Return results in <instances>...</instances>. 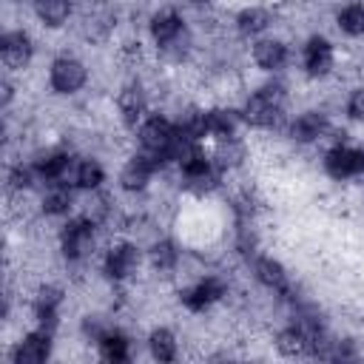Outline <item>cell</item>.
Wrapping results in <instances>:
<instances>
[{
	"instance_id": "1",
	"label": "cell",
	"mask_w": 364,
	"mask_h": 364,
	"mask_svg": "<svg viewBox=\"0 0 364 364\" xmlns=\"http://www.w3.org/2000/svg\"><path fill=\"white\" fill-rule=\"evenodd\" d=\"M279 105H282V88L276 85H267L262 91H256L247 105H245V119L250 125H273L276 114H279Z\"/></svg>"
},
{
	"instance_id": "2",
	"label": "cell",
	"mask_w": 364,
	"mask_h": 364,
	"mask_svg": "<svg viewBox=\"0 0 364 364\" xmlns=\"http://www.w3.org/2000/svg\"><path fill=\"white\" fill-rule=\"evenodd\" d=\"M82 82H85V68H82L80 60H71V57L54 60V65H51V85H54L60 94H71V91H77Z\"/></svg>"
},
{
	"instance_id": "3",
	"label": "cell",
	"mask_w": 364,
	"mask_h": 364,
	"mask_svg": "<svg viewBox=\"0 0 364 364\" xmlns=\"http://www.w3.org/2000/svg\"><path fill=\"white\" fill-rule=\"evenodd\" d=\"M327 171L333 176H353V173H361L364 168V151H353L347 145H336L330 154H327Z\"/></svg>"
},
{
	"instance_id": "4",
	"label": "cell",
	"mask_w": 364,
	"mask_h": 364,
	"mask_svg": "<svg viewBox=\"0 0 364 364\" xmlns=\"http://www.w3.org/2000/svg\"><path fill=\"white\" fill-rule=\"evenodd\" d=\"M173 136H176V128L162 117H151L142 125V145L148 151H159L162 156H165V148L173 142Z\"/></svg>"
},
{
	"instance_id": "5",
	"label": "cell",
	"mask_w": 364,
	"mask_h": 364,
	"mask_svg": "<svg viewBox=\"0 0 364 364\" xmlns=\"http://www.w3.org/2000/svg\"><path fill=\"white\" fill-rule=\"evenodd\" d=\"M88 247H91V225L85 219H77V222L65 225V230H63V253L68 259H80Z\"/></svg>"
},
{
	"instance_id": "6",
	"label": "cell",
	"mask_w": 364,
	"mask_h": 364,
	"mask_svg": "<svg viewBox=\"0 0 364 364\" xmlns=\"http://www.w3.org/2000/svg\"><path fill=\"white\" fill-rule=\"evenodd\" d=\"M48 353H51V338H48L46 330H40V333H31V336H26L20 341V347L14 350V361H20V364H37V361H46Z\"/></svg>"
},
{
	"instance_id": "7",
	"label": "cell",
	"mask_w": 364,
	"mask_h": 364,
	"mask_svg": "<svg viewBox=\"0 0 364 364\" xmlns=\"http://www.w3.org/2000/svg\"><path fill=\"white\" fill-rule=\"evenodd\" d=\"M222 293H225V284H222L219 279H205V282L188 287V290L182 293V301H185L191 310H205V307L213 304Z\"/></svg>"
},
{
	"instance_id": "8",
	"label": "cell",
	"mask_w": 364,
	"mask_h": 364,
	"mask_svg": "<svg viewBox=\"0 0 364 364\" xmlns=\"http://www.w3.org/2000/svg\"><path fill=\"white\" fill-rule=\"evenodd\" d=\"M0 51H3V63L9 68H23L31 57V46H28V37L23 31H11L3 37L0 43Z\"/></svg>"
},
{
	"instance_id": "9",
	"label": "cell",
	"mask_w": 364,
	"mask_h": 364,
	"mask_svg": "<svg viewBox=\"0 0 364 364\" xmlns=\"http://www.w3.org/2000/svg\"><path fill=\"white\" fill-rule=\"evenodd\" d=\"M304 65H307L310 74H327L330 65H333V48H330V43L321 40V37H313L307 43V48H304Z\"/></svg>"
},
{
	"instance_id": "10",
	"label": "cell",
	"mask_w": 364,
	"mask_h": 364,
	"mask_svg": "<svg viewBox=\"0 0 364 364\" xmlns=\"http://www.w3.org/2000/svg\"><path fill=\"white\" fill-rule=\"evenodd\" d=\"M136 264V250L131 245H117L105 256V273L111 279H125Z\"/></svg>"
},
{
	"instance_id": "11",
	"label": "cell",
	"mask_w": 364,
	"mask_h": 364,
	"mask_svg": "<svg viewBox=\"0 0 364 364\" xmlns=\"http://www.w3.org/2000/svg\"><path fill=\"white\" fill-rule=\"evenodd\" d=\"M179 31H182V20H179L173 11H162V14H156L154 23H151V34H154V40L162 43V46H171V43L179 37Z\"/></svg>"
},
{
	"instance_id": "12",
	"label": "cell",
	"mask_w": 364,
	"mask_h": 364,
	"mask_svg": "<svg viewBox=\"0 0 364 364\" xmlns=\"http://www.w3.org/2000/svg\"><path fill=\"white\" fill-rule=\"evenodd\" d=\"M253 60H256L262 68L273 71V68H279V65L284 63V46H282L279 40H262V43H256V48H253Z\"/></svg>"
},
{
	"instance_id": "13",
	"label": "cell",
	"mask_w": 364,
	"mask_h": 364,
	"mask_svg": "<svg viewBox=\"0 0 364 364\" xmlns=\"http://www.w3.org/2000/svg\"><path fill=\"white\" fill-rule=\"evenodd\" d=\"M57 304H60V290L57 287H43L37 293V301H34V310H37V318L43 327H51L54 318H57Z\"/></svg>"
},
{
	"instance_id": "14",
	"label": "cell",
	"mask_w": 364,
	"mask_h": 364,
	"mask_svg": "<svg viewBox=\"0 0 364 364\" xmlns=\"http://www.w3.org/2000/svg\"><path fill=\"white\" fill-rule=\"evenodd\" d=\"M324 117L310 111V114H301L296 122H293V136L301 139V142H310V139H318L324 134Z\"/></svg>"
},
{
	"instance_id": "15",
	"label": "cell",
	"mask_w": 364,
	"mask_h": 364,
	"mask_svg": "<svg viewBox=\"0 0 364 364\" xmlns=\"http://www.w3.org/2000/svg\"><path fill=\"white\" fill-rule=\"evenodd\" d=\"M34 9H37V17L48 26H60L65 17H68V0H34Z\"/></svg>"
},
{
	"instance_id": "16",
	"label": "cell",
	"mask_w": 364,
	"mask_h": 364,
	"mask_svg": "<svg viewBox=\"0 0 364 364\" xmlns=\"http://www.w3.org/2000/svg\"><path fill=\"white\" fill-rule=\"evenodd\" d=\"M119 111H122L125 122H128V125H134V122L142 117V111H145L142 91H139V88H125V91L119 94Z\"/></svg>"
},
{
	"instance_id": "17",
	"label": "cell",
	"mask_w": 364,
	"mask_h": 364,
	"mask_svg": "<svg viewBox=\"0 0 364 364\" xmlns=\"http://www.w3.org/2000/svg\"><path fill=\"white\" fill-rule=\"evenodd\" d=\"M256 276H259L267 287H276V290H284V287H287V276H284L282 264L273 262V259H262V262L256 264Z\"/></svg>"
},
{
	"instance_id": "18",
	"label": "cell",
	"mask_w": 364,
	"mask_h": 364,
	"mask_svg": "<svg viewBox=\"0 0 364 364\" xmlns=\"http://www.w3.org/2000/svg\"><path fill=\"white\" fill-rule=\"evenodd\" d=\"M307 347H310V341H307V336H304L301 327H290V330H284V333L279 336V350H282L284 355L304 353Z\"/></svg>"
},
{
	"instance_id": "19",
	"label": "cell",
	"mask_w": 364,
	"mask_h": 364,
	"mask_svg": "<svg viewBox=\"0 0 364 364\" xmlns=\"http://www.w3.org/2000/svg\"><path fill=\"white\" fill-rule=\"evenodd\" d=\"M100 344H102V355L108 361H125L128 358V341H125V336L105 333V336H100Z\"/></svg>"
},
{
	"instance_id": "20",
	"label": "cell",
	"mask_w": 364,
	"mask_h": 364,
	"mask_svg": "<svg viewBox=\"0 0 364 364\" xmlns=\"http://www.w3.org/2000/svg\"><path fill=\"white\" fill-rule=\"evenodd\" d=\"M236 128V114L233 111H210L208 114V134H216V136H230Z\"/></svg>"
},
{
	"instance_id": "21",
	"label": "cell",
	"mask_w": 364,
	"mask_h": 364,
	"mask_svg": "<svg viewBox=\"0 0 364 364\" xmlns=\"http://www.w3.org/2000/svg\"><path fill=\"white\" fill-rule=\"evenodd\" d=\"M68 168V156L65 154H48L43 159H37V173L46 179H60Z\"/></svg>"
},
{
	"instance_id": "22",
	"label": "cell",
	"mask_w": 364,
	"mask_h": 364,
	"mask_svg": "<svg viewBox=\"0 0 364 364\" xmlns=\"http://www.w3.org/2000/svg\"><path fill=\"white\" fill-rule=\"evenodd\" d=\"M151 353H154V358H159V361H171L173 353H176L173 336H171L168 330H156V333H151Z\"/></svg>"
},
{
	"instance_id": "23",
	"label": "cell",
	"mask_w": 364,
	"mask_h": 364,
	"mask_svg": "<svg viewBox=\"0 0 364 364\" xmlns=\"http://www.w3.org/2000/svg\"><path fill=\"white\" fill-rule=\"evenodd\" d=\"M262 28H267V11H262V9H245L239 14V31L259 34Z\"/></svg>"
},
{
	"instance_id": "24",
	"label": "cell",
	"mask_w": 364,
	"mask_h": 364,
	"mask_svg": "<svg viewBox=\"0 0 364 364\" xmlns=\"http://www.w3.org/2000/svg\"><path fill=\"white\" fill-rule=\"evenodd\" d=\"M74 182L80 188H97L102 182V168L97 162H91V159L88 162H80L77 171H74Z\"/></svg>"
},
{
	"instance_id": "25",
	"label": "cell",
	"mask_w": 364,
	"mask_h": 364,
	"mask_svg": "<svg viewBox=\"0 0 364 364\" xmlns=\"http://www.w3.org/2000/svg\"><path fill=\"white\" fill-rule=\"evenodd\" d=\"M338 26H341L347 34H364V9H361V6H347V9L338 14Z\"/></svg>"
},
{
	"instance_id": "26",
	"label": "cell",
	"mask_w": 364,
	"mask_h": 364,
	"mask_svg": "<svg viewBox=\"0 0 364 364\" xmlns=\"http://www.w3.org/2000/svg\"><path fill=\"white\" fill-rule=\"evenodd\" d=\"M43 208H46V213H65L71 208V193L65 188H54L51 193H46Z\"/></svg>"
},
{
	"instance_id": "27",
	"label": "cell",
	"mask_w": 364,
	"mask_h": 364,
	"mask_svg": "<svg viewBox=\"0 0 364 364\" xmlns=\"http://www.w3.org/2000/svg\"><path fill=\"white\" fill-rule=\"evenodd\" d=\"M151 259H154L156 267H171V264L176 262V250H173L168 242H162V245H156V247L151 250Z\"/></svg>"
},
{
	"instance_id": "28",
	"label": "cell",
	"mask_w": 364,
	"mask_h": 364,
	"mask_svg": "<svg viewBox=\"0 0 364 364\" xmlns=\"http://www.w3.org/2000/svg\"><path fill=\"white\" fill-rule=\"evenodd\" d=\"M347 111H350L353 119H364V88L353 91V97H350V102H347Z\"/></svg>"
},
{
	"instance_id": "29",
	"label": "cell",
	"mask_w": 364,
	"mask_h": 364,
	"mask_svg": "<svg viewBox=\"0 0 364 364\" xmlns=\"http://www.w3.org/2000/svg\"><path fill=\"white\" fill-rule=\"evenodd\" d=\"M11 185H14V188H28V185H31V171L14 168V171H11Z\"/></svg>"
}]
</instances>
